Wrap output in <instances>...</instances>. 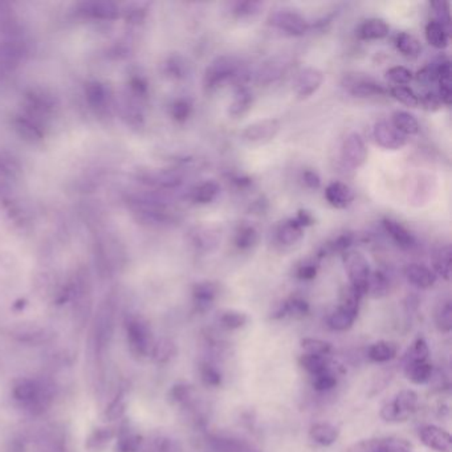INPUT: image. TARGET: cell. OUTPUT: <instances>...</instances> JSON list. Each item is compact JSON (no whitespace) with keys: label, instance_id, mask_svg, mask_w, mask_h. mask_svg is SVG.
<instances>
[{"label":"cell","instance_id":"22","mask_svg":"<svg viewBox=\"0 0 452 452\" xmlns=\"http://www.w3.org/2000/svg\"><path fill=\"white\" fill-rule=\"evenodd\" d=\"M438 84H439V97L443 105L450 106L452 100L451 63L449 59H442L438 61Z\"/></svg>","mask_w":452,"mask_h":452},{"label":"cell","instance_id":"14","mask_svg":"<svg viewBox=\"0 0 452 452\" xmlns=\"http://www.w3.org/2000/svg\"><path fill=\"white\" fill-rule=\"evenodd\" d=\"M406 280L419 289H430L436 283V275L426 266L411 263L403 269Z\"/></svg>","mask_w":452,"mask_h":452},{"label":"cell","instance_id":"47","mask_svg":"<svg viewBox=\"0 0 452 452\" xmlns=\"http://www.w3.org/2000/svg\"><path fill=\"white\" fill-rule=\"evenodd\" d=\"M170 395L174 402L179 404H191L194 400V390L187 384H177L173 386Z\"/></svg>","mask_w":452,"mask_h":452},{"label":"cell","instance_id":"2","mask_svg":"<svg viewBox=\"0 0 452 452\" xmlns=\"http://www.w3.org/2000/svg\"><path fill=\"white\" fill-rule=\"evenodd\" d=\"M240 70V61L234 56L217 57L204 70L203 86L206 92H215L228 81H235Z\"/></svg>","mask_w":452,"mask_h":452},{"label":"cell","instance_id":"34","mask_svg":"<svg viewBox=\"0 0 452 452\" xmlns=\"http://www.w3.org/2000/svg\"><path fill=\"white\" fill-rule=\"evenodd\" d=\"M220 187L215 181H204L203 184H198L193 193L191 199L198 204H210L217 199Z\"/></svg>","mask_w":452,"mask_h":452},{"label":"cell","instance_id":"13","mask_svg":"<svg viewBox=\"0 0 452 452\" xmlns=\"http://www.w3.org/2000/svg\"><path fill=\"white\" fill-rule=\"evenodd\" d=\"M382 226L385 228L386 234L393 239V242L401 250L410 251L417 246L415 236L409 228H406L401 222L395 219L385 218L382 220Z\"/></svg>","mask_w":452,"mask_h":452},{"label":"cell","instance_id":"50","mask_svg":"<svg viewBox=\"0 0 452 452\" xmlns=\"http://www.w3.org/2000/svg\"><path fill=\"white\" fill-rule=\"evenodd\" d=\"M419 84L431 85L438 80V63H433L427 67L422 68L418 73L414 76Z\"/></svg>","mask_w":452,"mask_h":452},{"label":"cell","instance_id":"36","mask_svg":"<svg viewBox=\"0 0 452 452\" xmlns=\"http://www.w3.org/2000/svg\"><path fill=\"white\" fill-rule=\"evenodd\" d=\"M248 316L244 312L236 309H227L219 315V324L227 331H237L247 325Z\"/></svg>","mask_w":452,"mask_h":452},{"label":"cell","instance_id":"8","mask_svg":"<svg viewBox=\"0 0 452 452\" xmlns=\"http://www.w3.org/2000/svg\"><path fill=\"white\" fill-rule=\"evenodd\" d=\"M373 137L375 144L386 150H401L407 145V137L401 135L387 119H380L374 124Z\"/></svg>","mask_w":452,"mask_h":452},{"label":"cell","instance_id":"52","mask_svg":"<svg viewBox=\"0 0 452 452\" xmlns=\"http://www.w3.org/2000/svg\"><path fill=\"white\" fill-rule=\"evenodd\" d=\"M302 179H304V184H306V187H309L312 190H317L321 186V178H320L317 171H315L312 168H308L304 171Z\"/></svg>","mask_w":452,"mask_h":452},{"label":"cell","instance_id":"45","mask_svg":"<svg viewBox=\"0 0 452 452\" xmlns=\"http://www.w3.org/2000/svg\"><path fill=\"white\" fill-rule=\"evenodd\" d=\"M312 386L316 391H329L332 389H335L337 386V377L335 373L329 369L326 371H322L317 375L312 377Z\"/></svg>","mask_w":452,"mask_h":452},{"label":"cell","instance_id":"42","mask_svg":"<svg viewBox=\"0 0 452 452\" xmlns=\"http://www.w3.org/2000/svg\"><path fill=\"white\" fill-rule=\"evenodd\" d=\"M194 243L203 251H211L218 247V234L215 231H213V228L203 226V228L198 230V233L195 234Z\"/></svg>","mask_w":452,"mask_h":452},{"label":"cell","instance_id":"7","mask_svg":"<svg viewBox=\"0 0 452 452\" xmlns=\"http://www.w3.org/2000/svg\"><path fill=\"white\" fill-rule=\"evenodd\" d=\"M280 128H282L280 121L276 118L260 119L246 126L244 130L242 132V138L248 144H256V145L267 144L277 135L280 132Z\"/></svg>","mask_w":452,"mask_h":452},{"label":"cell","instance_id":"20","mask_svg":"<svg viewBox=\"0 0 452 452\" xmlns=\"http://www.w3.org/2000/svg\"><path fill=\"white\" fill-rule=\"evenodd\" d=\"M210 443L218 452H262L250 442L235 436H211Z\"/></svg>","mask_w":452,"mask_h":452},{"label":"cell","instance_id":"10","mask_svg":"<svg viewBox=\"0 0 452 452\" xmlns=\"http://www.w3.org/2000/svg\"><path fill=\"white\" fill-rule=\"evenodd\" d=\"M344 86L352 93L354 97L360 99H374L385 97L389 95L387 89L375 80L365 76H349L345 79Z\"/></svg>","mask_w":452,"mask_h":452},{"label":"cell","instance_id":"33","mask_svg":"<svg viewBox=\"0 0 452 452\" xmlns=\"http://www.w3.org/2000/svg\"><path fill=\"white\" fill-rule=\"evenodd\" d=\"M394 44L400 53L407 59H417L422 52V46L418 39L409 32H400L397 35Z\"/></svg>","mask_w":452,"mask_h":452},{"label":"cell","instance_id":"37","mask_svg":"<svg viewBox=\"0 0 452 452\" xmlns=\"http://www.w3.org/2000/svg\"><path fill=\"white\" fill-rule=\"evenodd\" d=\"M387 92H389L390 97H393L394 100L401 102L406 106H410V108L419 106V95H417L407 85H394Z\"/></svg>","mask_w":452,"mask_h":452},{"label":"cell","instance_id":"40","mask_svg":"<svg viewBox=\"0 0 452 452\" xmlns=\"http://www.w3.org/2000/svg\"><path fill=\"white\" fill-rule=\"evenodd\" d=\"M299 361H300L302 368L305 369L312 377L331 369L326 357H321V355H312V354L302 353Z\"/></svg>","mask_w":452,"mask_h":452},{"label":"cell","instance_id":"25","mask_svg":"<svg viewBox=\"0 0 452 452\" xmlns=\"http://www.w3.org/2000/svg\"><path fill=\"white\" fill-rule=\"evenodd\" d=\"M398 355V345L394 341L380 340L373 342L368 349V357L377 364H384L394 360Z\"/></svg>","mask_w":452,"mask_h":452},{"label":"cell","instance_id":"18","mask_svg":"<svg viewBox=\"0 0 452 452\" xmlns=\"http://www.w3.org/2000/svg\"><path fill=\"white\" fill-rule=\"evenodd\" d=\"M304 236V228H302L295 219H286L279 223L275 228V242L282 247H291L297 244Z\"/></svg>","mask_w":452,"mask_h":452},{"label":"cell","instance_id":"23","mask_svg":"<svg viewBox=\"0 0 452 452\" xmlns=\"http://www.w3.org/2000/svg\"><path fill=\"white\" fill-rule=\"evenodd\" d=\"M311 439L320 446H332L340 438V429L329 422H318L312 424L309 430Z\"/></svg>","mask_w":452,"mask_h":452},{"label":"cell","instance_id":"44","mask_svg":"<svg viewBox=\"0 0 452 452\" xmlns=\"http://www.w3.org/2000/svg\"><path fill=\"white\" fill-rule=\"evenodd\" d=\"M263 3L260 1H237L231 8V14L236 19H247L260 12Z\"/></svg>","mask_w":452,"mask_h":452},{"label":"cell","instance_id":"28","mask_svg":"<svg viewBox=\"0 0 452 452\" xmlns=\"http://www.w3.org/2000/svg\"><path fill=\"white\" fill-rule=\"evenodd\" d=\"M434 368L429 361L424 362H410L404 366V374L414 385H424L433 378Z\"/></svg>","mask_w":452,"mask_h":452},{"label":"cell","instance_id":"55","mask_svg":"<svg viewBox=\"0 0 452 452\" xmlns=\"http://www.w3.org/2000/svg\"><path fill=\"white\" fill-rule=\"evenodd\" d=\"M409 452H411V451H409Z\"/></svg>","mask_w":452,"mask_h":452},{"label":"cell","instance_id":"48","mask_svg":"<svg viewBox=\"0 0 452 452\" xmlns=\"http://www.w3.org/2000/svg\"><path fill=\"white\" fill-rule=\"evenodd\" d=\"M318 273V260L312 259V260H306L302 264H300L297 269H296V276L297 279H300L302 282H311L313 279H316Z\"/></svg>","mask_w":452,"mask_h":452},{"label":"cell","instance_id":"39","mask_svg":"<svg viewBox=\"0 0 452 452\" xmlns=\"http://www.w3.org/2000/svg\"><path fill=\"white\" fill-rule=\"evenodd\" d=\"M429 357H430V349H429L427 341L423 337H418L413 342L411 348H409V351L406 353V357H404V361H406V364L424 362L429 360Z\"/></svg>","mask_w":452,"mask_h":452},{"label":"cell","instance_id":"11","mask_svg":"<svg viewBox=\"0 0 452 452\" xmlns=\"http://www.w3.org/2000/svg\"><path fill=\"white\" fill-rule=\"evenodd\" d=\"M324 73L318 68H304L295 81V93L299 100L312 97L324 83Z\"/></svg>","mask_w":452,"mask_h":452},{"label":"cell","instance_id":"17","mask_svg":"<svg viewBox=\"0 0 452 452\" xmlns=\"http://www.w3.org/2000/svg\"><path fill=\"white\" fill-rule=\"evenodd\" d=\"M325 199L337 210L348 208L354 201V191L346 184L332 182L325 188Z\"/></svg>","mask_w":452,"mask_h":452},{"label":"cell","instance_id":"31","mask_svg":"<svg viewBox=\"0 0 452 452\" xmlns=\"http://www.w3.org/2000/svg\"><path fill=\"white\" fill-rule=\"evenodd\" d=\"M391 282L389 276L382 271H371L368 280V291L366 295H370L374 299H382L390 292Z\"/></svg>","mask_w":452,"mask_h":452},{"label":"cell","instance_id":"21","mask_svg":"<svg viewBox=\"0 0 452 452\" xmlns=\"http://www.w3.org/2000/svg\"><path fill=\"white\" fill-rule=\"evenodd\" d=\"M289 66V61L285 56L273 57L264 63L257 73V81L262 84H271L284 76L285 70Z\"/></svg>","mask_w":452,"mask_h":452},{"label":"cell","instance_id":"12","mask_svg":"<svg viewBox=\"0 0 452 452\" xmlns=\"http://www.w3.org/2000/svg\"><path fill=\"white\" fill-rule=\"evenodd\" d=\"M420 442L430 450L436 452H451L452 438L450 433L435 424L423 426L419 430Z\"/></svg>","mask_w":452,"mask_h":452},{"label":"cell","instance_id":"1","mask_svg":"<svg viewBox=\"0 0 452 452\" xmlns=\"http://www.w3.org/2000/svg\"><path fill=\"white\" fill-rule=\"evenodd\" d=\"M362 296L351 285L345 286L340 296V305L328 318V326L335 332H346L352 328L358 317Z\"/></svg>","mask_w":452,"mask_h":452},{"label":"cell","instance_id":"51","mask_svg":"<svg viewBox=\"0 0 452 452\" xmlns=\"http://www.w3.org/2000/svg\"><path fill=\"white\" fill-rule=\"evenodd\" d=\"M193 113V105L188 100H178L173 105V117L178 122H184Z\"/></svg>","mask_w":452,"mask_h":452},{"label":"cell","instance_id":"16","mask_svg":"<svg viewBox=\"0 0 452 452\" xmlns=\"http://www.w3.org/2000/svg\"><path fill=\"white\" fill-rule=\"evenodd\" d=\"M389 32L390 27L384 19L370 17L358 26L355 35L362 41H375L387 37Z\"/></svg>","mask_w":452,"mask_h":452},{"label":"cell","instance_id":"49","mask_svg":"<svg viewBox=\"0 0 452 452\" xmlns=\"http://www.w3.org/2000/svg\"><path fill=\"white\" fill-rule=\"evenodd\" d=\"M419 106L427 112H436L443 106V102L435 92H426L419 95Z\"/></svg>","mask_w":452,"mask_h":452},{"label":"cell","instance_id":"30","mask_svg":"<svg viewBox=\"0 0 452 452\" xmlns=\"http://www.w3.org/2000/svg\"><path fill=\"white\" fill-rule=\"evenodd\" d=\"M433 267L434 273L450 282L451 279V248L450 246H442L436 248L433 255Z\"/></svg>","mask_w":452,"mask_h":452},{"label":"cell","instance_id":"24","mask_svg":"<svg viewBox=\"0 0 452 452\" xmlns=\"http://www.w3.org/2000/svg\"><path fill=\"white\" fill-rule=\"evenodd\" d=\"M129 338L135 351L139 354H148L150 352L151 335L150 329L142 321H133L129 328Z\"/></svg>","mask_w":452,"mask_h":452},{"label":"cell","instance_id":"32","mask_svg":"<svg viewBox=\"0 0 452 452\" xmlns=\"http://www.w3.org/2000/svg\"><path fill=\"white\" fill-rule=\"evenodd\" d=\"M259 240V234L256 228L250 224H242L236 230L234 236V244L237 251L247 252L252 250Z\"/></svg>","mask_w":452,"mask_h":452},{"label":"cell","instance_id":"41","mask_svg":"<svg viewBox=\"0 0 452 452\" xmlns=\"http://www.w3.org/2000/svg\"><path fill=\"white\" fill-rule=\"evenodd\" d=\"M199 375L203 385L207 387H219L223 382V375L219 371V369L207 361L202 362L199 366Z\"/></svg>","mask_w":452,"mask_h":452},{"label":"cell","instance_id":"5","mask_svg":"<svg viewBox=\"0 0 452 452\" xmlns=\"http://www.w3.org/2000/svg\"><path fill=\"white\" fill-rule=\"evenodd\" d=\"M268 23L280 32L293 37L304 36L311 28L309 21L302 17V14L288 8L272 12L269 15Z\"/></svg>","mask_w":452,"mask_h":452},{"label":"cell","instance_id":"19","mask_svg":"<svg viewBox=\"0 0 452 452\" xmlns=\"http://www.w3.org/2000/svg\"><path fill=\"white\" fill-rule=\"evenodd\" d=\"M218 285L213 282H202L194 285L193 299L197 309L199 312H207L208 309H211L218 297Z\"/></svg>","mask_w":452,"mask_h":452},{"label":"cell","instance_id":"54","mask_svg":"<svg viewBox=\"0 0 452 452\" xmlns=\"http://www.w3.org/2000/svg\"><path fill=\"white\" fill-rule=\"evenodd\" d=\"M122 447H124V451L126 452H135L138 446H139V438L137 435H133V434H128L122 439Z\"/></svg>","mask_w":452,"mask_h":452},{"label":"cell","instance_id":"4","mask_svg":"<svg viewBox=\"0 0 452 452\" xmlns=\"http://www.w3.org/2000/svg\"><path fill=\"white\" fill-rule=\"evenodd\" d=\"M344 266L349 276L351 286L364 297L368 291L369 276L371 272L366 256L360 251H346L344 253Z\"/></svg>","mask_w":452,"mask_h":452},{"label":"cell","instance_id":"3","mask_svg":"<svg viewBox=\"0 0 452 452\" xmlns=\"http://www.w3.org/2000/svg\"><path fill=\"white\" fill-rule=\"evenodd\" d=\"M418 393L411 389H406L397 393L393 401L382 406L380 415L389 423L406 422L418 410Z\"/></svg>","mask_w":452,"mask_h":452},{"label":"cell","instance_id":"26","mask_svg":"<svg viewBox=\"0 0 452 452\" xmlns=\"http://www.w3.org/2000/svg\"><path fill=\"white\" fill-rule=\"evenodd\" d=\"M449 31L450 30L444 24H442L436 20H430L424 30L426 40L431 47H434L436 50H446L450 43Z\"/></svg>","mask_w":452,"mask_h":452},{"label":"cell","instance_id":"9","mask_svg":"<svg viewBox=\"0 0 452 452\" xmlns=\"http://www.w3.org/2000/svg\"><path fill=\"white\" fill-rule=\"evenodd\" d=\"M368 148L364 138L358 133H351L348 135L341 148V155L344 162L352 168H361L368 159Z\"/></svg>","mask_w":452,"mask_h":452},{"label":"cell","instance_id":"43","mask_svg":"<svg viewBox=\"0 0 452 452\" xmlns=\"http://www.w3.org/2000/svg\"><path fill=\"white\" fill-rule=\"evenodd\" d=\"M151 352L158 362H168L177 354V346L171 340L162 338L155 345H153Z\"/></svg>","mask_w":452,"mask_h":452},{"label":"cell","instance_id":"15","mask_svg":"<svg viewBox=\"0 0 452 452\" xmlns=\"http://www.w3.org/2000/svg\"><path fill=\"white\" fill-rule=\"evenodd\" d=\"M311 308L306 300L299 296H293L288 300L277 304L271 313L272 320H282L284 317H304L309 313Z\"/></svg>","mask_w":452,"mask_h":452},{"label":"cell","instance_id":"6","mask_svg":"<svg viewBox=\"0 0 452 452\" xmlns=\"http://www.w3.org/2000/svg\"><path fill=\"white\" fill-rule=\"evenodd\" d=\"M411 443L402 438H371L352 444L345 452H409Z\"/></svg>","mask_w":452,"mask_h":452},{"label":"cell","instance_id":"29","mask_svg":"<svg viewBox=\"0 0 452 452\" xmlns=\"http://www.w3.org/2000/svg\"><path fill=\"white\" fill-rule=\"evenodd\" d=\"M390 122L404 137L418 135L419 129H420L417 117L414 115L406 112V110H395L391 115V121Z\"/></svg>","mask_w":452,"mask_h":452},{"label":"cell","instance_id":"27","mask_svg":"<svg viewBox=\"0 0 452 452\" xmlns=\"http://www.w3.org/2000/svg\"><path fill=\"white\" fill-rule=\"evenodd\" d=\"M252 104H253V96H252L251 90L246 85L236 86L234 99L230 105L228 112L233 117H242L250 112Z\"/></svg>","mask_w":452,"mask_h":452},{"label":"cell","instance_id":"35","mask_svg":"<svg viewBox=\"0 0 452 452\" xmlns=\"http://www.w3.org/2000/svg\"><path fill=\"white\" fill-rule=\"evenodd\" d=\"M436 328L440 333H450L452 331V304L451 300L439 302L434 313Z\"/></svg>","mask_w":452,"mask_h":452},{"label":"cell","instance_id":"38","mask_svg":"<svg viewBox=\"0 0 452 452\" xmlns=\"http://www.w3.org/2000/svg\"><path fill=\"white\" fill-rule=\"evenodd\" d=\"M302 349L304 354H312V355H321L328 357L332 353V344L320 338H312L305 337L302 340Z\"/></svg>","mask_w":452,"mask_h":452},{"label":"cell","instance_id":"46","mask_svg":"<svg viewBox=\"0 0 452 452\" xmlns=\"http://www.w3.org/2000/svg\"><path fill=\"white\" fill-rule=\"evenodd\" d=\"M386 76L393 84L395 85L410 84L414 79V73L409 68L402 67V66L389 68L386 72Z\"/></svg>","mask_w":452,"mask_h":452},{"label":"cell","instance_id":"53","mask_svg":"<svg viewBox=\"0 0 452 452\" xmlns=\"http://www.w3.org/2000/svg\"><path fill=\"white\" fill-rule=\"evenodd\" d=\"M295 222L302 227V228H305V227H309L312 224H315V217L306 211V210H300L297 213V215L295 217Z\"/></svg>","mask_w":452,"mask_h":452}]
</instances>
